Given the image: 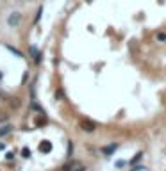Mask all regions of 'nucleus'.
I'll list each match as a JSON object with an SVG mask.
<instances>
[{
	"instance_id": "nucleus-1",
	"label": "nucleus",
	"mask_w": 166,
	"mask_h": 171,
	"mask_svg": "<svg viewBox=\"0 0 166 171\" xmlns=\"http://www.w3.org/2000/svg\"><path fill=\"white\" fill-rule=\"evenodd\" d=\"M81 128L84 130V132H95L97 125L93 123L91 120H82V121H81Z\"/></svg>"
},
{
	"instance_id": "nucleus-2",
	"label": "nucleus",
	"mask_w": 166,
	"mask_h": 171,
	"mask_svg": "<svg viewBox=\"0 0 166 171\" xmlns=\"http://www.w3.org/2000/svg\"><path fill=\"white\" fill-rule=\"evenodd\" d=\"M20 22H22V14H20V12H13V14L7 18L9 27H15V25H18Z\"/></svg>"
},
{
	"instance_id": "nucleus-3",
	"label": "nucleus",
	"mask_w": 166,
	"mask_h": 171,
	"mask_svg": "<svg viewBox=\"0 0 166 171\" xmlns=\"http://www.w3.org/2000/svg\"><path fill=\"white\" fill-rule=\"evenodd\" d=\"M116 148H118V144H116V143H112V144H109V146H102V148H100V152H102L104 155H107V157H109L111 153H114V152H116Z\"/></svg>"
},
{
	"instance_id": "nucleus-4",
	"label": "nucleus",
	"mask_w": 166,
	"mask_h": 171,
	"mask_svg": "<svg viewBox=\"0 0 166 171\" xmlns=\"http://www.w3.org/2000/svg\"><path fill=\"white\" fill-rule=\"evenodd\" d=\"M39 152H41V153H50V152H52L50 141H43L41 144H39Z\"/></svg>"
},
{
	"instance_id": "nucleus-5",
	"label": "nucleus",
	"mask_w": 166,
	"mask_h": 171,
	"mask_svg": "<svg viewBox=\"0 0 166 171\" xmlns=\"http://www.w3.org/2000/svg\"><path fill=\"white\" fill-rule=\"evenodd\" d=\"M13 128H15V127H13V125H2V127H0V137H2V135H7V134H11L13 132Z\"/></svg>"
},
{
	"instance_id": "nucleus-6",
	"label": "nucleus",
	"mask_w": 166,
	"mask_h": 171,
	"mask_svg": "<svg viewBox=\"0 0 166 171\" xmlns=\"http://www.w3.org/2000/svg\"><path fill=\"white\" fill-rule=\"evenodd\" d=\"M30 54L34 55V62H36V64L41 62V54L38 52V48H36V47H30Z\"/></svg>"
},
{
	"instance_id": "nucleus-7",
	"label": "nucleus",
	"mask_w": 166,
	"mask_h": 171,
	"mask_svg": "<svg viewBox=\"0 0 166 171\" xmlns=\"http://www.w3.org/2000/svg\"><path fill=\"white\" fill-rule=\"evenodd\" d=\"M141 159H143V152H138V153H136V155L130 159V162H129V164H130V166H134V164H138Z\"/></svg>"
},
{
	"instance_id": "nucleus-8",
	"label": "nucleus",
	"mask_w": 166,
	"mask_h": 171,
	"mask_svg": "<svg viewBox=\"0 0 166 171\" xmlns=\"http://www.w3.org/2000/svg\"><path fill=\"white\" fill-rule=\"evenodd\" d=\"M5 48H7L9 52H13V54H15L16 57H23V54H22V52H20V50H16L15 47H11V45H5Z\"/></svg>"
},
{
	"instance_id": "nucleus-9",
	"label": "nucleus",
	"mask_w": 166,
	"mask_h": 171,
	"mask_svg": "<svg viewBox=\"0 0 166 171\" xmlns=\"http://www.w3.org/2000/svg\"><path fill=\"white\" fill-rule=\"evenodd\" d=\"M36 127H41V125H46V118L45 116H39V118H36Z\"/></svg>"
},
{
	"instance_id": "nucleus-10",
	"label": "nucleus",
	"mask_w": 166,
	"mask_h": 171,
	"mask_svg": "<svg viewBox=\"0 0 166 171\" xmlns=\"http://www.w3.org/2000/svg\"><path fill=\"white\" fill-rule=\"evenodd\" d=\"M70 171H86V168L82 166V164H77V162H73V166H71V169Z\"/></svg>"
},
{
	"instance_id": "nucleus-11",
	"label": "nucleus",
	"mask_w": 166,
	"mask_h": 171,
	"mask_svg": "<svg viewBox=\"0 0 166 171\" xmlns=\"http://www.w3.org/2000/svg\"><path fill=\"white\" fill-rule=\"evenodd\" d=\"M30 155H32V153H30V150H29L27 146H25V148H22V157H23V159H29Z\"/></svg>"
},
{
	"instance_id": "nucleus-12",
	"label": "nucleus",
	"mask_w": 166,
	"mask_h": 171,
	"mask_svg": "<svg viewBox=\"0 0 166 171\" xmlns=\"http://www.w3.org/2000/svg\"><path fill=\"white\" fill-rule=\"evenodd\" d=\"M7 120H9V114L0 112V123H4V121H7Z\"/></svg>"
},
{
	"instance_id": "nucleus-13",
	"label": "nucleus",
	"mask_w": 166,
	"mask_h": 171,
	"mask_svg": "<svg viewBox=\"0 0 166 171\" xmlns=\"http://www.w3.org/2000/svg\"><path fill=\"white\" fill-rule=\"evenodd\" d=\"M157 39L159 41H166V32H157Z\"/></svg>"
},
{
	"instance_id": "nucleus-14",
	"label": "nucleus",
	"mask_w": 166,
	"mask_h": 171,
	"mask_svg": "<svg viewBox=\"0 0 166 171\" xmlns=\"http://www.w3.org/2000/svg\"><path fill=\"white\" fill-rule=\"evenodd\" d=\"M71 166H73V162H70V164H66V166H63V168H61V171H70V169H71Z\"/></svg>"
},
{
	"instance_id": "nucleus-15",
	"label": "nucleus",
	"mask_w": 166,
	"mask_h": 171,
	"mask_svg": "<svg viewBox=\"0 0 166 171\" xmlns=\"http://www.w3.org/2000/svg\"><path fill=\"white\" fill-rule=\"evenodd\" d=\"M132 171H145V168L143 166H136L134 164V166H132Z\"/></svg>"
},
{
	"instance_id": "nucleus-16",
	"label": "nucleus",
	"mask_w": 166,
	"mask_h": 171,
	"mask_svg": "<svg viewBox=\"0 0 166 171\" xmlns=\"http://www.w3.org/2000/svg\"><path fill=\"white\" fill-rule=\"evenodd\" d=\"M5 159H7V160H13V159H15V153H13V152H7V155H5Z\"/></svg>"
},
{
	"instance_id": "nucleus-17",
	"label": "nucleus",
	"mask_w": 166,
	"mask_h": 171,
	"mask_svg": "<svg viewBox=\"0 0 166 171\" xmlns=\"http://www.w3.org/2000/svg\"><path fill=\"white\" fill-rule=\"evenodd\" d=\"M71 152H73V143L70 141V144H68V155H71Z\"/></svg>"
},
{
	"instance_id": "nucleus-18",
	"label": "nucleus",
	"mask_w": 166,
	"mask_h": 171,
	"mask_svg": "<svg viewBox=\"0 0 166 171\" xmlns=\"http://www.w3.org/2000/svg\"><path fill=\"white\" fill-rule=\"evenodd\" d=\"M63 96H64V93H63V91H61V89H59V91H57V93H56V98H63Z\"/></svg>"
},
{
	"instance_id": "nucleus-19",
	"label": "nucleus",
	"mask_w": 166,
	"mask_h": 171,
	"mask_svg": "<svg viewBox=\"0 0 166 171\" xmlns=\"http://www.w3.org/2000/svg\"><path fill=\"white\" fill-rule=\"evenodd\" d=\"M0 150H5V144L4 143H0Z\"/></svg>"
},
{
	"instance_id": "nucleus-20",
	"label": "nucleus",
	"mask_w": 166,
	"mask_h": 171,
	"mask_svg": "<svg viewBox=\"0 0 166 171\" xmlns=\"http://www.w3.org/2000/svg\"><path fill=\"white\" fill-rule=\"evenodd\" d=\"M0 80H2V73H0Z\"/></svg>"
},
{
	"instance_id": "nucleus-21",
	"label": "nucleus",
	"mask_w": 166,
	"mask_h": 171,
	"mask_svg": "<svg viewBox=\"0 0 166 171\" xmlns=\"http://www.w3.org/2000/svg\"><path fill=\"white\" fill-rule=\"evenodd\" d=\"M89 2H91V0H89Z\"/></svg>"
}]
</instances>
